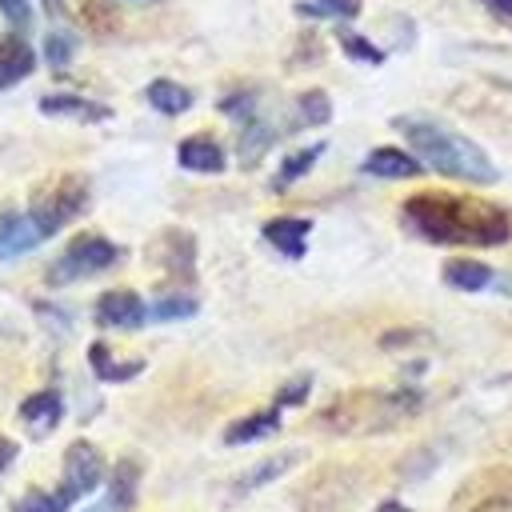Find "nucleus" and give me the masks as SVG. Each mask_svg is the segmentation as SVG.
Masks as SVG:
<instances>
[{"mask_svg":"<svg viewBox=\"0 0 512 512\" xmlns=\"http://www.w3.org/2000/svg\"><path fill=\"white\" fill-rule=\"evenodd\" d=\"M404 224L432 240V244H476V248H496L512 236V216L476 196H452V192H416L400 208Z\"/></svg>","mask_w":512,"mask_h":512,"instance_id":"1","label":"nucleus"},{"mask_svg":"<svg viewBox=\"0 0 512 512\" xmlns=\"http://www.w3.org/2000/svg\"><path fill=\"white\" fill-rule=\"evenodd\" d=\"M392 128L412 144L420 164H428V168H436L444 176H456V180H468V184H496V176H500L480 144H472L468 136L444 128L432 116H396Z\"/></svg>","mask_w":512,"mask_h":512,"instance_id":"2","label":"nucleus"},{"mask_svg":"<svg viewBox=\"0 0 512 512\" xmlns=\"http://www.w3.org/2000/svg\"><path fill=\"white\" fill-rule=\"evenodd\" d=\"M88 208V180L84 176H60L48 188H40L24 212L28 228L36 232V240L44 244L48 236H56L64 224H72L80 212Z\"/></svg>","mask_w":512,"mask_h":512,"instance_id":"3","label":"nucleus"},{"mask_svg":"<svg viewBox=\"0 0 512 512\" xmlns=\"http://www.w3.org/2000/svg\"><path fill=\"white\" fill-rule=\"evenodd\" d=\"M412 408H416V396H372V392H356V396H344L332 408H324L320 424L324 428H336V432H368V428L396 424Z\"/></svg>","mask_w":512,"mask_h":512,"instance_id":"4","label":"nucleus"},{"mask_svg":"<svg viewBox=\"0 0 512 512\" xmlns=\"http://www.w3.org/2000/svg\"><path fill=\"white\" fill-rule=\"evenodd\" d=\"M120 260V248L112 244V240H104V236H76L60 256H56V264L48 268V284H72V280H84V276H96V272H104V268H112Z\"/></svg>","mask_w":512,"mask_h":512,"instance_id":"5","label":"nucleus"},{"mask_svg":"<svg viewBox=\"0 0 512 512\" xmlns=\"http://www.w3.org/2000/svg\"><path fill=\"white\" fill-rule=\"evenodd\" d=\"M100 480H104V456L96 452V444H88V440L68 444V452H64L60 496H64L68 504H76V500H84L88 492H96Z\"/></svg>","mask_w":512,"mask_h":512,"instance_id":"6","label":"nucleus"},{"mask_svg":"<svg viewBox=\"0 0 512 512\" xmlns=\"http://www.w3.org/2000/svg\"><path fill=\"white\" fill-rule=\"evenodd\" d=\"M148 320V308L136 292L128 288H116V292H104L96 300V324L104 328H140Z\"/></svg>","mask_w":512,"mask_h":512,"instance_id":"7","label":"nucleus"},{"mask_svg":"<svg viewBox=\"0 0 512 512\" xmlns=\"http://www.w3.org/2000/svg\"><path fill=\"white\" fill-rule=\"evenodd\" d=\"M364 172L380 176V180H412L424 172V164H420V156H412L404 148H372L364 156Z\"/></svg>","mask_w":512,"mask_h":512,"instance_id":"8","label":"nucleus"},{"mask_svg":"<svg viewBox=\"0 0 512 512\" xmlns=\"http://www.w3.org/2000/svg\"><path fill=\"white\" fill-rule=\"evenodd\" d=\"M40 112L44 116H68V120H80V124H96V120H108L112 116L108 104H96L88 96H68V92L40 96Z\"/></svg>","mask_w":512,"mask_h":512,"instance_id":"9","label":"nucleus"},{"mask_svg":"<svg viewBox=\"0 0 512 512\" xmlns=\"http://www.w3.org/2000/svg\"><path fill=\"white\" fill-rule=\"evenodd\" d=\"M308 232H312V224L300 220V216H276V220L264 224V240H268L280 256H288V260H300V256H304Z\"/></svg>","mask_w":512,"mask_h":512,"instance_id":"10","label":"nucleus"},{"mask_svg":"<svg viewBox=\"0 0 512 512\" xmlns=\"http://www.w3.org/2000/svg\"><path fill=\"white\" fill-rule=\"evenodd\" d=\"M36 68V52L28 40L20 36H0V92L20 84L28 72Z\"/></svg>","mask_w":512,"mask_h":512,"instance_id":"11","label":"nucleus"},{"mask_svg":"<svg viewBox=\"0 0 512 512\" xmlns=\"http://www.w3.org/2000/svg\"><path fill=\"white\" fill-rule=\"evenodd\" d=\"M176 160L188 172H224V148L212 136H188V140H180Z\"/></svg>","mask_w":512,"mask_h":512,"instance_id":"12","label":"nucleus"},{"mask_svg":"<svg viewBox=\"0 0 512 512\" xmlns=\"http://www.w3.org/2000/svg\"><path fill=\"white\" fill-rule=\"evenodd\" d=\"M60 416H64V400H60V392H52V388L32 392L28 400H20V420H24V424H32L36 432L56 428V424H60Z\"/></svg>","mask_w":512,"mask_h":512,"instance_id":"13","label":"nucleus"},{"mask_svg":"<svg viewBox=\"0 0 512 512\" xmlns=\"http://www.w3.org/2000/svg\"><path fill=\"white\" fill-rule=\"evenodd\" d=\"M276 428H280V404L232 420V424L224 428V444H248V440H260V436H268V432H276Z\"/></svg>","mask_w":512,"mask_h":512,"instance_id":"14","label":"nucleus"},{"mask_svg":"<svg viewBox=\"0 0 512 512\" xmlns=\"http://www.w3.org/2000/svg\"><path fill=\"white\" fill-rule=\"evenodd\" d=\"M156 252H164L160 260H164V268H168L172 276L192 280V256H196V244H192L188 232H164L160 244H156Z\"/></svg>","mask_w":512,"mask_h":512,"instance_id":"15","label":"nucleus"},{"mask_svg":"<svg viewBox=\"0 0 512 512\" xmlns=\"http://www.w3.org/2000/svg\"><path fill=\"white\" fill-rule=\"evenodd\" d=\"M88 364H92V372L104 380V384H124V380H132V376H140L144 372V360H116L112 352H108V344H92L88 348Z\"/></svg>","mask_w":512,"mask_h":512,"instance_id":"16","label":"nucleus"},{"mask_svg":"<svg viewBox=\"0 0 512 512\" xmlns=\"http://www.w3.org/2000/svg\"><path fill=\"white\" fill-rule=\"evenodd\" d=\"M136 484H140V464L136 460H120L112 468V480H108V508L112 512H124L136 504Z\"/></svg>","mask_w":512,"mask_h":512,"instance_id":"17","label":"nucleus"},{"mask_svg":"<svg viewBox=\"0 0 512 512\" xmlns=\"http://www.w3.org/2000/svg\"><path fill=\"white\" fill-rule=\"evenodd\" d=\"M144 96H148V104H152L156 112H164V116H180V112L192 108V92H188L184 84H176V80H152V84L144 88Z\"/></svg>","mask_w":512,"mask_h":512,"instance_id":"18","label":"nucleus"},{"mask_svg":"<svg viewBox=\"0 0 512 512\" xmlns=\"http://www.w3.org/2000/svg\"><path fill=\"white\" fill-rule=\"evenodd\" d=\"M444 284L460 288V292H480L492 284V268L480 260H448L444 264Z\"/></svg>","mask_w":512,"mask_h":512,"instance_id":"19","label":"nucleus"},{"mask_svg":"<svg viewBox=\"0 0 512 512\" xmlns=\"http://www.w3.org/2000/svg\"><path fill=\"white\" fill-rule=\"evenodd\" d=\"M296 460H300V452H276V456L260 460L256 468H248V472L236 480V492H252V488H260V484H268V480L284 476V472H288Z\"/></svg>","mask_w":512,"mask_h":512,"instance_id":"20","label":"nucleus"},{"mask_svg":"<svg viewBox=\"0 0 512 512\" xmlns=\"http://www.w3.org/2000/svg\"><path fill=\"white\" fill-rule=\"evenodd\" d=\"M272 140H276V132H272L268 124H260L256 116H248V120H244V128H240L236 152H240V160H244V164H256V160L272 148Z\"/></svg>","mask_w":512,"mask_h":512,"instance_id":"21","label":"nucleus"},{"mask_svg":"<svg viewBox=\"0 0 512 512\" xmlns=\"http://www.w3.org/2000/svg\"><path fill=\"white\" fill-rule=\"evenodd\" d=\"M328 116H332L328 92H320V88H308V92H300V100H296V120H300V124L316 128V124H328Z\"/></svg>","mask_w":512,"mask_h":512,"instance_id":"22","label":"nucleus"},{"mask_svg":"<svg viewBox=\"0 0 512 512\" xmlns=\"http://www.w3.org/2000/svg\"><path fill=\"white\" fill-rule=\"evenodd\" d=\"M320 152H324V144H312V148L292 152V156L280 164V172H276V180H272V184H276V188H288L292 180H300V176H304V172H308V168L320 160Z\"/></svg>","mask_w":512,"mask_h":512,"instance_id":"23","label":"nucleus"},{"mask_svg":"<svg viewBox=\"0 0 512 512\" xmlns=\"http://www.w3.org/2000/svg\"><path fill=\"white\" fill-rule=\"evenodd\" d=\"M192 312H196V296H180V292H168L148 308L152 320H188Z\"/></svg>","mask_w":512,"mask_h":512,"instance_id":"24","label":"nucleus"},{"mask_svg":"<svg viewBox=\"0 0 512 512\" xmlns=\"http://www.w3.org/2000/svg\"><path fill=\"white\" fill-rule=\"evenodd\" d=\"M72 504L60 496V488L56 492H44V488H32L28 496H20L16 500V508L12 512H68Z\"/></svg>","mask_w":512,"mask_h":512,"instance_id":"25","label":"nucleus"},{"mask_svg":"<svg viewBox=\"0 0 512 512\" xmlns=\"http://www.w3.org/2000/svg\"><path fill=\"white\" fill-rule=\"evenodd\" d=\"M336 40H340V48H344L352 60H360V64H380V60H384V52H380V48H376L368 36H360V32L340 28V36H336Z\"/></svg>","mask_w":512,"mask_h":512,"instance_id":"26","label":"nucleus"},{"mask_svg":"<svg viewBox=\"0 0 512 512\" xmlns=\"http://www.w3.org/2000/svg\"><path fill=\"white\" fill-rule=\"evenodd\" d=\"M72 52H76V40H72L68 32H48V40H44V56H48L52 68H64V64L72 60Z\"/></svg>","mask_w":512,"mask_h":512,"instance_id":"27","label":"nucleus"},{"mask_svg":"<svg viewBox=\"0 0 512 512\" xmlns=\"http://www.w3.org/2000/svg\"><path fill=\"white\" fill-rule=\"evenodd\" d=\"M364 0H320V4H296L304 16H356Z\"/></svg>","mask_w":512,"mask_h":512,"instance_id":"28","label":"nucleus"},{"mask_svg":"<svg viewBox=\"0 0 512 512\" xmlns=\"http://www.w3.org/2000/svg\"><path fill=\"white\" fill-rule=\"evenodd\" d=\"M308 388H312V380H308V376H296V380H288V384L276 392V400H272V404H280V408H288V404H300V400L308 396Z\"/></svg>","mask_w":512,"mask_h":512,"instance_id":"29","label":"nucleus"},{"mask_svg":"<svg viewBox=\"0 0 512 512\" xmlns=\"http://www.w3.org/2000/svg\"><path fill=\"white\" fill-rule=\"evenodd\" d=\"M220 112L248 120V116H252V92H236V96H224V100H220Z\"/></svg>","mask_w":512,"mask_h":512,"instance_id":"30","label":"nucleus"},{"mask_svg":"<svg viewBox=\"0 0 512 512\" xmlns=\"http://www.w3.org/2000/svg\"><path fill=\"white\" fill-rule=\"evenodd\" d=\"M0 12H4V20L16 24V28L28 24V0H0Z\"/></svg>","mask_w":512,"mask_h":512,"instance_id":"31","label":"nucleus"},{"mask_svg":"<svg viewBox=\"0 0 512 512\" xmlns=\"http://www.w3.org/2000/svg\"><path fill=\"white\" fill-rule=\"evenodd\" d=\"M472 512H512V500H504V496H496V500H484V504H476Z\"/></svg>","mask_w":512,"mask_h":512,"instance_id":"32","label":"nucleus"},{"mask_svg":"<svg viewBox=\"0 0 512 512\" xmlns=\"http://www.w3.org/2000/svg\"><path fill=\"white\" fill-rule=\"evenodd\" d=\"M12 460H16V444H12L8 436H0V472H4Z\"/></svg>","mask_w":512,"mask_h":512,"instance_id":"33","label":"nucleus"},{"mask_svg":"<svg viewBox=\"0 0 512 512\" xmlns=\"http://www.w3.org/2000/svg\"><path fill=\"white\" fill-rule=\"evenodd\" d=\"M484 8H492L496 16H512V0H480Z\"/></svg>","mask_w":512,"mask_h":512,"instance_id":"34","label":"nucleus"},{"mask_svg":"<svg viewBox=\"0 0 512 512\" xmlns=\"http://www.w3.org/2000/svg\"><path fill=\"white\" fill-rule=\"evenodd\" d=\"M84 512H112V508H108V500H104V504H92V508H84Z\"/></svg>","mask_w":512,"mask_h":512,"instance_id":"35","label":"nucleus"},{"mask_svg":"<svg viewBox=\"0 0 512 512\" xmlns=\"http://www.w3.org/2000/svg\"><path fill=\"white\" fill-rule=\"evenodd\" d=\"M48 4V12H60V0H44Z\"/></svg>","mask_w":512,"mask_h":512,"instance_id":"36","label":"nucleus"}]
</instances>
